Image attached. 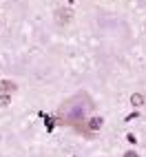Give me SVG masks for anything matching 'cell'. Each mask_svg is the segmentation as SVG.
I'll use <instances>...</instances> for the list:
<instances>
[{
    "instance_id": "3",
    "label": "cell",
    "mask_w": 146,
    "mask_h": 157,
    "mask_svg": "<svg viewBox=\"0 0 146 157\" xmlns=\"http://www.w3.org/2000/svg\"><path fill=\"white\" fill-rule=\"evenodd\" d=\"M131 104H133L135 109L144 106V95H142V93H133V95H131Z\"/></svg>"
},
{
    "instance_id": "1",
    "label": "cell",
    "mask_w": 146,
    "mask_h": 157,
    "mask_svg": "<svg viewBox=\"0 0 146 157\" xmlns=\"http://www.w3.org/2000/svg\"><path fill=\"white\" fill-rule=\"evenodd\" d=\"M71 18H73V13L69 11V9H58V11H56L58 25H69V22H71Z\"/></svg>"
},
{
    "instance_id": "7",
    "label": "cell",
    "mask_w": 146,
    "mask_h": 157,
    "mask_svg": "<svg viewBox=\"0 0 146 157\" xmlns=\"http://www.w3.org/2000/svg\"><path fill=\"white\" fill-rule=\"evenodd\" d=\"M124 157H140V155L135 153V151H126V153H124Z\"/></svg>"
},
{
    "instance_id": "4",
    "label": "cell",
    "mask_w": 146,
    "mask_h": 157,
    "mask_svg": "<svg viewBox=\"0 0 146 157\" xmlns=\"http://www.w3.org/2000/svg\"><path fill=\"white\" fill-rule=\"evenodd\" d=\"M102 124H104L102 117H91V120H89V128H91V131H100Z\"/></svg>"
},
{
    "instance_id": "2",
    "label": "cell",
    "mask_w": 146,
    "mask_h": 157,
    "mask_svg": "<svg viewBox=\"0 0 146 157\" xmlns=\"http://www.w3.org/2000/svg\"><path fill=\"white\" fill-rule=\"evenodd\" d=\"M18 86L13 84V82H9V80H0V91L2 93H13Z\"/></svg>"
},
{
    "instance_id": "6",
    "label": "cell",
    "mask_w": 146,
    "mask_h": 157,
    "mask_svg": "<svg viewBox=\"0 0 146 157\" xmlns=\"http://www.w3.org/2000/svg\"><path fill=\"white\" fill-rule=\"evenodd\" d=\"M126 142H129V144H135L137 140H135V135H133V133H129V135H126Z\"/></svg>"
},
{
    "instance_id": "5",
    "label": "cell",
    "mask_w": 146,
    "mask_h": 157,
    "mask_svg": "<svg viewBox=\"0 0 146 157\" xmlns=\"http://www.w3.org/2000/svg\"><path fill=\"white\" fill-rule=\"evenodd\" d=\"M9 102H11V95H9V93H2V95H0V106H9Z\"/></svg>"
}]
</instances>
